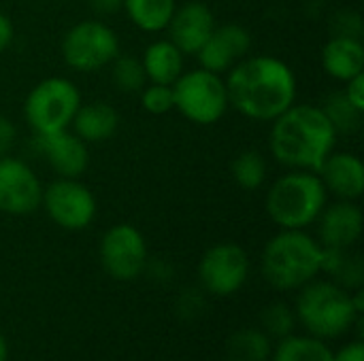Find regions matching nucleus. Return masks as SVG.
Returning a JSON list of instances; mask_svg holds the SVG:
<instances>
[{
	"mask_svg": "<svg viewBox=\"0 0 364 361\" xmlns=\"http://www.w3.org/2000/svg\"><path fill=\"white\" fill-rule=\"evenodd\" d=\"M224 83L228 106L252 121H273L296 102V74L275 55H245Z\"/></svg>",
	"mask_w": 364,
	"mask_h": 361,
	"instance_id": "nucleus-1",
	"label": "nucleus"
},
{
	"mask_svg": "<svg viewBox=\"0 0 364 361\" xmlns=\"http://www.w3.org/2000/svg\"><path fill=\"white\" fill-rule=\"evenodd\" d=\"M337 130L316 104H292L271 121V155L288 170L318 172L324 160L335 151Z\"/></svg>",
	"mask_w": 364,
	"mask_h": 361,
	"instance_id": "nucleus-2",
	"label": "nucleus"
},
{
	"mask_svg": "<svg viewBox=\"0 0 364 361\" xmlns=\"http://www.w3.org/2000/svg\"><path fill=\"white\" fill-rule=\"evenodd\" d=\"M324 247L305 230H282L262 251V274L273 289L294 291L322 272Z\"/></svg>",
	"mask_w": 364,
	"mask_h": 361,
	"instance_id": "nucleus-3",
	"label": "nucleus"
},
{
	"mask_svg": "<svg viewBox=\"0 0 364 361\" xmlns=\"http://www.w3.org/2000/svg\"><path fill=\"white\" fill-rule=\"evenodd\" d=\"M328 204V191L318 172L290 170L267 194V213L279 230H307Z\"/></svg>",
	"mask_w": 364,
	"mask_h": 361,
	"instance_id": "nucleus-4",
	"label": "nucleus"
},
{
	"mask_svg": "<svg viewBox=\"0 0 364 361\" xmlns=\"http://www.w3.org/2000/svg\"><path fill=\"white\" fill-rule=\"evenodd\" d=\"M294 315L311 336L322 340H333L348 334L363 317L354 309L350 289L333 281L316 279L301 287Z\"/></svg>",
	"mask_w": 364,
	"mask_h": 361,
	"instance_id": "nucleus-5",
	"label": "nucleus"
},
{
	"mask_svg": "<svg viewBox=\"0 0 364 361\" xmlns=\"http://www.w3.org/2000/svg\"><path fill=\"white\" fill-rule=\"evenodd\" d=\"M81 102V94L70 79L49 77L30 89L23 102V117L34 136L62 132L70 128Z\"/></svg>",
	"mask_w": 364,
	"mask_h": 361,
	"instance_id": "nucleus-6",
	"label": "nucleus"
},
{
	"mask_svg": "<svg viewBox=\"0 0 364 361\" xmlns=\"http://www.w3.org/2000/svg\"><path fill=\"white\" fill-rule=\"evenodd\" d=\"M175 109L196 126H213L228 111V94L222 74L205 68L183 70L173 83Z\"/></svg>",
	"mask_w": 364,
	"mask_h": 361,
	"instance_id": "nucleus-7",
	"label": "nucleus"
},
{
	"mask_svg": "<svg viewBox=\"0 0 364 361\" xmlns=\"http://www.w3.org/2000/svg\"><path fill=\"white\" fill-rule=\"evenodd\" d=\"M119 53L115 30L100 19L75 23L62 38V57L77 72H96L109 66Z\"/></svg>",
	"mask_w": 364,
	"mask_h": 361,
	"instance_id": "nucleus-8",
	"label": "nucleus"
},
{
	"mask_svg": "<svg viewBox=\"0 0 364 361\" xmlns=\"http://www.w3.org/2000/svg\"><path fill=\"white\" fill-rule=\"evenodd\" d=\"M41 206L47 217L62 230L79 232L85 230L96 217V198L87 185L79 179H62L58 177L53 183L43 187Z\"/></svg>",
	"mask_w": 364,
	"mask_h": 361,
	"instance_id": "nucleus-9",
	"label": "nucleus"
},
{
	"mask_svg": "<svg viewBox=\"0 0 364 361\" xmlns=\"http://www.w3.org/2000/svg\"><path fill=\"white\" fill-rule=\"evenodd\" d=\"M100 264L115 281H132L147 268V243L130 223H115L100 238Z\"/></svg>",
	"mask_w": 364,
	"mask_h": 361,
	"instance_id": "nucleus-10",
	"label": "nucleus"
},
{
	"mask_svg": "<svg viewBox=\"0 0 364 361\" xmlns=\"http://www.w3.org/2000/svg\"><path fill=\"white\" fill-rule=\"evenodd\" d=\"M203 287L213 296L237 294L250 277V257L237 243H220L205 251L198 264Z\"/></svg>",
	"mask_w": 364,
	"mask_h": 361,
	"instance_id": "nucleus-11",
	"label": "nucleus"
},
{
	"mask_svg": "<svg viewBox=\"0 0 364 361\" xmlns=\"http://www.w3.org/2000/svg\"><path fill=\"white\" fill-rule=\"evenodd\" d=\"M43 200L38 174L19 157H0V213L23 217L34 213Z\"/></svg>",
	"mask_w": 364,
	"mask_h": 361,
	"instance_id": "nucleus-12",
	"label": "nucleus"
},
{
	"mask_svg": "<svg viewBox=\"0 0 364 361\" xmlns=\"http://www.w3.org/2000/svg\"><path fill=\"white\" fill-rule=\"evenodd\" d=\"M213 30H215V15L211 6L200 0H188L179 4L166 26L168 40L183 55H196Z\"/></svg>",
	"mask_w": 364,
	"mask_h": 361,
	"instance_id": "nucleus-13",
	"label": "nucleus"
},
{
	"mask_svg": "<svg viewBox=\"0 0 364 361\" xmlns=\"http://www.w3.org/2000/svg\"><path fill=\"white\" fill-rule=\"evenodd\" d=\"M252 49V34L247 28L239 23L215 26L211 36L198 49L196 57L200 68L211 70L215 74L228 72L239 60H243Z\"/></svg>",
	"mask_w": 364,
	"mask_h": 361,
	"instance_id": "nucleus-14",
	"label": "nucleus"
},
{
	"mask_svg": "<svg viewBox=\"0 0 364 361\" xmlns=\"http://www.w3.org/2000/svg\"><path fill=\"white\" fill-rule=\"evenodd\" d=\"M316 223L324 249H352L363 234V211L356 200H337L322 209Z\"/></svg>",
	"mask_w": 364,
	"mask_h": 361,
	"instance_id": "nucleus-15",
	"label": "nucleus"
},
{
	"mask_svg": "<svg viewBox=\"0 0 364 361\" xmlns=\"http://www.w3.org/2000/svg\"><path fill=\"white\" fill-rule=\"evenodd\" d=\"M36 145L45 155L49 168L62 179H79L90 166L87 143H83L70 128L36 136Z\"/></svg>",
	"mask_w": 364,
	"mask_h": 361,
	"instance_id": "nucleus-16",
	"label": "nucleus"
},
{
	"mask_svg": "<svg viewBox=\"0 0 364 361\" xmlns=\"http://www.w3.org/2000/svg\"><path fill=\"white\" fill-rule=\"evenodd\" d=\"M328 196L337 200H358L364 191L363 160L348 151H333L318 170Z\"/></svg>",
	"mask_w": 364,
	"mask_h": 361,
	"instance_id": "nucleus-17",
	"label": "nucleus"
},
{
	"mask_svg": "<svg viewBox=\"0 0 364 361\" xmlns=\"http://www.w3.org/2000/svg\"><path fill=\"white\" fill-rule=\"evenodd\" d=\"M322 68L335 81H350L364 70V45L356 36H331L322 47Z\"/></svg>",
	"mask_w": 364,
	"mask_h": 361,
	"instance_id": "nucleus-18",
	"label": "nucleus"
},
{
	"mask_svg": "<svg viewBox=\"0 0 364 361\" xmlns=\"http://www.w3.org/2000/svg\"><path fill=\"white\" fill-rule=\"evenodd\" d=\"M119 126L117 111L102 100L81 102L75 117H73V132L87 145H98L109 140Z\"/></svg>",
	"mask_w": 364,
	"mask_h": 361,
	"instance_id": "nucleus-19",
	"label": "nucleus"
},
{
	"mask_svg": "<svg viewBox=\"0 0 364 361\" xmlns=\"http://www.w3.org/2000/svg\"><path fill=\"white\" fill-rule=\"evenodd\" d=\"M141 64L149 83L173 85L183 72V53L168 38H160L147 45Z\"/></svg>",
	"mask_w": 364,
	"mask_h": 361,
	"instance_id": "nucleus-20",
	"label": "nucleus"
},
{
	"mask_svg": "<svg viewBox=\"0 0 364 361\" xmlns=\"http://www.w3.org/2000/svg\"><path fill=\"white\" fill-rule=\"evenodd\" d=\"M128 19L143 32H160L166 30L177 0H122Z\"/></svg>",
	"mask_w": 364,
	"mask_h": 361,
	"instance_id": "nucleus-21",
	"label": "nucleus"
},
{
	"mask_svg": "<svg viewBox=\"0 0 364 361\" xmlns=\"http://www.w3.org/2000/svg\"><path fill=\"white\" fill-rule=\"evenodd\" d=\"M273 361H333L326 340L316 336H286L271 353Z\"/></svg>",
	"mask_w": 364,
	"mask_h": 361,
	"instance_id": "nucleus-22",
	"label": "nucleus"
},
{
	"mask_svg": "<svg viewBox=\"0 0 364 361\" xmlns=\"http://www.w3.org/2000/svg\"><path fill=\"white\" fill-rule=\"evenodd\" d=\"M230 361H267L273 353L271 340L262 330H239L226 343Z\"/></svg>",
	"mask_w": 364,
	"mask_h": 361,
	"instance_id": "nucleus-23",
	"label": "nucleus"
},
{
	"mask_svg": "<svg viewBox=\"0 0 364 361\" xmlns=\"http://www.w3.org/2000/svg\"><path fill=\"white\" fill-rule=\"evenodd\" d=\"M320 106L326 113V117L331 119V123L337 130V134H354L360 128L363 111H358L354 104H350V100L346 98L343 91L328 94Z\"/></svg>",
	"mask_w": 364,
	"mask_h": 361,
	"instance_id": "nucleus-24",
	"label": "nucleus"
},
{
	"mask_svg": "<svg viewBox=\"0 0 364 361\" xmlns=\"http://www.w3.org/2000/svg\"><path fill=\"white\" fill-rule=\"evenodd\" d=\"M232 179L245 191L258 189L267 179V162L262 153L254 149L241 151L232 162Z\"/></svg>",
	"mask_w": 364,
	"mask_h": 361,
	"instance_id": "nucleus-25",
	"label": "nucleus"
},
{
	"mask_svg": "<svg viewBox=\"0 0 364 361\" xmlns=\"http://www.w3.org/2000/svg\"><path fill=\"white\" fill-rule=\"evenodd\" d=\"M111 79L115 87L124 94L141 91L147 81L141 60L134 55H122V53H117V57L111 62Z\"/></svg>",
	"mask_w": 364,
	"mask_h": 361,
	"instance_id": "nucleus-26",
	"label": "nucleus"
},
{
	"mask_svg": "<svg viewBox=\"0 0 364 361\" xmlns=\"http://www.w3.org/2000/svg\"><path fill=\"white\" fill-rule=\"evenodd\" d=\"M262 319V332L267 336H275V338H286L292 334L294 323H296V315L282 302H275L271 306H267L260 315Z\"/></svg>",
	"mask_w": 364,
	"mask_h": 361,
	"instance_id": "nucleus-27",
	"label": "nucleus"
},
{
	"mask_svg": "<svg viewBox=\"0 0 364 361\" xmlns=\"http://www.w3.org/2000/svg\"><path fill=\"white\" fill-rule=\"evenodd\" d=\"M141 106L151 115H164L173 111L175 109L173 85L149 83L145 89H141Z\"/></svg>",
	"mask_w": 364,
	"mask_h": 361,
	"instance_id": "nucleus-28",
	"label": "nucleus"
},
{
	"mask_svg": "<svg viewBox=\"0 0 364 361\" xmlns=\"http://www.w3.org/2000/svg\"><path fill=\"white\" fill-rule=\"evenodd\" d=\"M341 91L346 94V98L350 100V104H354L358 111L364 113V72L352 77L350 81H346V87Z\"/></svg>",
	"mask_w": 364,
	"mask_h": 361,
	"instance_id": "nucleus-29",
	"label": "nucleus"
},
{
	"mask_svg": "<svg viewBox=\"0 0 364 361\" xmlns=\"http://www.w3.org/2000/svg\"><path fill=\"white\" fill-rule=\"evenodd\" d=\"M15 140H17V128H15V123L6 115L0 113V157L6 155L13 149Z\"/></svg>",
	"mask_w": 364,
	"mask_h": 361,
	"instance_id": "nucleus-30",
	"label": "nucleus"
},
{
	"mask_svg": "<svg viewBox=\"0 0 364 361\" xmlns=\"http://www.w3.org/2000/svg\"><path fill=\"white\" fill-rule=\"evenodd\" d=\"M333 361H364V345L360 340L346 345L341 351L333 353Z\"/></svg>",
	"mask_w": 364,
	"mask_h": 361,
	"instance_id": "nucleus-31",
	"label": "nucleus"
},
{
	"mask_svg": "<svg viewBox=\"0 0 364 361\" xmlns=\"http://www.w3.org/2000/svg\"><path fill=\"white\" fill-rule=\"evenodd\" d=\"M13 38H15L13 21H11L4 13H0V55L11 47Z\"/></svg>",
	"mask_w": 364,
	"mask_h": 361,
	"instance_id": "nucleus-32",
	"label": "nucleus"
},
{
	"mask_svg": "<svg viewBox=\"0 0 364 361\" xmlns=\"http://www.w3.org/2000/svg\"><path fill=\"white\" fill-rule=\"evenodd\" d=\"M90 6L98 15H111L122 9V0H90Z\"/></svg>",
	"mask_w": 364,
	"mask_h": 361,
	"instance_id": "nucleus-33",
	"label": "nucleus"
},
{
	"mask_svg": "<svg viewBox=\"0 0 364 361\" xmlns=\"http://www.w3.org/2000/svg\"><path fill=\"white\" fill-rule=\"evenodd\" d=\"M9 360V345H6V338L0 334V361Z\"/></svg>",
	"mask_w": 364,
	"mask_h": 361,
	"instance_id": "nucleus-34",
	"label": "nucleus"
}]
</instances>
